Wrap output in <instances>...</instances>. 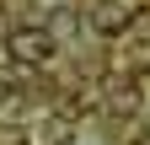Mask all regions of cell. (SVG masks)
Returning <instances> with one entry per match:
<instances>
[{
	"label": "cell",
	"instance_id": "1",
	"mask_svg": "<svg viewBox=\"0 0 150 145\" xmlns=\"http://www.w3.org/2000/svg\"><path fill=\"white\" fill-rule=\"evenodd\" d=\"M11 54L27 59V65H38V59H48V38H43V32H16V38H11Z\"/></svg>",
	"mask_w": 150,
	"mask_h": 145
}]
</instances>
